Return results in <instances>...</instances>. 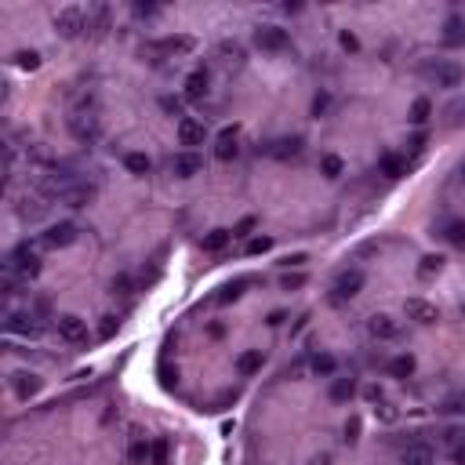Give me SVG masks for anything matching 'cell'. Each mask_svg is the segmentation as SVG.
<instances>
[{"instance_id":"6da1fadb","label":"cell","mask_w":465,"mask_h":465,"mask_svg":"<svg viewBox=\"0 0 465 465\" xmlns=\"http://www.w3.org/2000/svg\"><path fill=\"white\" fill-rule=\"evenodd\" d=\"M422 77H425L432 87L454 91V87H461L465 70L458 66V62H451V58H432V62H425V66H422Z\"/></svg>"},{"instance_id":"7a4b0ae2","label":"cell","mask_w":465,"mask_h":465,"mask_svg":"<svg viewBox=\"0 0 465 465\" xmlns=\"http://www.w3.org/2000/svg\"><path fill=\"white\" fill-rule=\"evenodd\" d=\"M37 247H40V244H29V240L18 244L15 251L4 258V269L15 273L18 280H33V276L40 273V255H37Z\"/></svg>"},{"instance_id":"3957f363","label":"cell","mask_w":465,"mask_h":465,"mask_svg":"<svg viewBox=\"0 0 465 465\" xmlns=\"http://www.w3.org/2000/svg\"><path fill=\"white\" fill-rule=\"evenodd\" d=\"M84 29H87V11H84V8H77V4L62 8V11L55 15V33H58V37L77 40V37L84 33Z\"/></svg>"},{"instance_id":"277c9868","label":"cell","mask_w":465,"mask_h":465,"mask_svg":"<svg viewBox=\"0 0 465 465\" xmlns=\"http://www.w3.org/2000/svg\"><path fill=\"white\" fill-rule=\"evenodd\" d=\"M363 291V273L360 269H342L334 276V288H331V302L334 305H342V302H349V298H356Z\"/></svg>"},{"instance_id":"5b68a950","label":"cell","mask_w":465,"mask_h":465,"mask_svg":"<svg viewBox=\"0 0 465 465\" xmlns=\"http://www.w3.org/2000/svg\"><path fill=\"white\" fill-rule=\"evenodd\" d=\"M55 331L62 342H70V346H84L87 342V320L77 317V313H58L55 317Z\"/></svg>"},{"instance_id":"8992f818","label":"cell","mask_w":465,"mask_h":465,"mask_svg":"<svg viewBox=\"0 0 465 465\" xmlns=\"http://www.w3.org/2000/svg\"><path fill=\"white\" fill-rule=\"evenodd\" d=\"M70 131H73V138H77V142H84V146H95V142H99V135H102L99 116H95V113H87V106H84L80 113H73V116H70Z\"/></svg>"},{"instance_id":"52a82bcc","label":"cell","mask_w":465,"mask_h":465,"mask_svg":"<svg viewBox=\"0 0 465 465\" xmlns=\"http://www.w3.org/2000/svg\"><path fill=\"white\" fill-rule=\"evenodd\" d=\"M175 135H178V146L197 153V146H204V138H207V128H204V120H197V116H182L175 124Z\"/></svg>"},{"instance_id":"ba28073f","label":"cell","mask_w":465,"mask_h":465,"mask_svg":"<svg viewBox=\"0 0 465 465\" xmlns=\"http://www.w3.org/2000/svg\"><path fill=\"white\" fill-rule=\"evenodd\" d=\"M80 236V229L73 226V222H55V226H48L44 233H40V247H48V251H58V247H70L73 240Z\"/></svg>"},{"instance_id":"9c48e42d","label":"cell","mask_w":465,"mask_h":465,"mask_svg":"<svg viewBox=\"0 0 465 465\" xmlns=\"http://www.w3.org/2000/svg\"><path fill=\"white\" fill-rule=\"evenodd\" d=\"M4 327H8V334H22V338H40L48 324H44L40 317H33V313H29V309H26V313H8Z\"/></svg>"},{"instance_id":"30bf717a","label":"cell","mask_w":465,"mask_h":465,"mask_svg":"<svg viewBox=\"0 0 465 465\" xmlns=\"http://www.w3.org/2000/svg\"><path fill=\"white\" fill-rule=\"evenodd\" d=\"M255 44L262 51H288L291 37H288V29H280V26H258L255 29Z\"/></svg>"},{"instance_id":"8fae6325","label":"cell","mask_w":465,"mask_h":465,"mask_svg":"<svg viewBox=\"0 0 465 465\" xmlns=\"http://www.w3.org/2000/svg\"><path fill=\"white\" fill-rule=\"evenodd\" d=\"M367 334L375 338V342H396V338H400V324L389 313H375V317L367 320Z\"/></svg>"},{"instance_id":"7c38bea8","label":"cell","mask_w":465,"mask_h":465,"mask_svg":"<svg viewBox=\"0 0 465 465\" xmlns=\"http://www.w3.org/2000/svg\"><path fill=\"white\" fill-rule=\"evenodd\" d=\"M200 171H204V157H200V153L182 149V153H175V157H171V175L175 178H193Z\"/></svg>"},{"instance_id":"4fadbf2b","label":"cell","mask_w":465,"mask_h":465,"mask_svg":"<svg viewBox=\"0 0 465 465\" xmlns=\"http://www.w3.org/2000/svg\"><path fill=\"white\" fill-rule=\"evenodd\" d=\"M95 193H99V190H95V182H84V178H80L77 185H70V190L62 193V200H58V204H66V207L80 211V207H87L91 200H95Z\"/></svg>"},{"instance_id":"5bb4252c","label":"cell","mask_w":465,"mask_h":465,"mask_svg":"<svg viewBox=\"0 0 465 465\" xmlns=\"http://www.w3.org/2000/svg\"><path fill=\"white\" fill-rule=\"evenodd\" d=\"M404 313H407V320H415V324H437V320H440V309L432 305V302H425V298H407V302H404Z\"/></svg>"},{"instance_id":"9a60e30c","label":"cell","mask_w":465,"mask_h":465,"mask_svg":"<svg viewBox=\"0 0 465 465\" xmlns=\"http://www.w3.org/2000/svg\"><path fill=\"white\" fill-rule=\"evenodd\" d=\"M236 153H240V135H236V128H226L219 138H214V157H219L222 164H229V160H236Z\"/></svg>"},{"instance_id":"2e32d148","label":"cell","mask_w":465,"mask_h":465,"mask_svg":"<svg viewBox=\"0 0 465 465\" xmlns=\"http://www.w3.org/2000/svg\"><path fill=\"white\" fill-rule=\"evenodd\" d=\"M193 48H197V40L182 33V37H164V40H157L149 51H157V55H168V58H171V55H190Z\"/></svg>"},{"instance_id":"e0dca14e","label":"cell","mask_w":465,"mask_h":465,"mask_svg":"<svg viewBox=\"0 0 465 465\" xmlns=\"http://www.w3.org/2000/svg\"><path fill=\"white\" fill-rule=\"evenodd\" d=\"M262 363H266V353H262V349H244V353L236 356V375L251 378V375H258V371H262Z\"/></svg>"},{"instance_id":"ac0fdd59","label":"cell","mask_w":465,"mask_h":465,"mask_svg":"<svg viewBox=\"0 0 465 465\" xmlns=\"http://www.w3.org/2000/svg\"><path fill=\"white\" fill-rule=\"evenodd\" d=\"M207 87H211V73L200 66V70H193L190 77H185V99H193V102L204 99V95H207Z\"/></svg>"},{"instance_id":"d6986e66","label":"cell","mask_w":465,"mask_h":465,"mask_svg":"<svg viewBox=\"0 0 465 465\" xmlns=\"http://www.w3.org/2000/svg\"><path fill=\"white\" fill-rule=\"evenodd\" d=\"M44 214H48V204L40 197H22L18 200V219L22 222H40Z\"/></svg>"},{"instance_id":"ffe728a7","label":"cell","mask_w":465,"mask_h":465,"mask_svg":"<svg viewBox=\"0 0 465 465\" xmlns=\"http://www.w3.org/2000/svg\"><path fill=\"white\" fill-rule=\"evenodd\" d=\"M269 153H273L276 160H291V157H298V153H302V138H298V135H295V138H276V142L269 146Z\"/></svg>"},{"instance_id":"44dd1931","label":"cell","mask_w":465,"mask_h":465,"mask_svg":"<svg viewBox=\"0 0 465 465\" xmlns=\"http://www.w3.org/2000/svg\"><path fill=\"white\" fill-rule=\"evenodd\" d=\"M229 240H233V229H211L204 240H200V247H204V251H226V247H229Z\"/></svg>"},{"instance_id":"7402d4cb","label":"cell","mask_w":465,"mask_h":465,"mask_svg":"<svg viewBox=\"0 0 465 465\" xmlns=\"http://www.w3.org/2000/svg\"><path fill=\"white\" fill-rule=\"evenodd\" d=\"M87 29H91L95 37H102L106 29H109V8H106V4H95V8L87 11Z\"/></svg>"},{"instance_id":"603a6c76","label":"cell","mask_w":465,"mask_h":465,"mask_svg":"<svg viewBox=\"0 0 465 465\" xmlns=\"http://www.w3.org/2000/svg\"><path fill=\"white\" fill-rule=\"evenodd\" d=\"M356 396V382L353 378H331V400L334 404H349Z\"/></svg>"},{"instance_id":"cb8c5ba5","label":"cell","mask_w":465,"mask_h":465,"mask_svg":"<svg viewBox=\"0 0 465 465\" xmlns=\"http://www.w3.org/2000/svg\"><path fill=\"white\" fill-rule=\"evenodd\" d=\"M415 367H418V363H415L411 353H400V356L389 360V375H393V378H411V375H415Z\"/></svg>"},{"instance_id":"d4e9b609","label":"cell","mask_w":465,"mask_h":465,"mask_svg":"<svg viewBox=\"0 0 465 465\" xmlns=\"http://www.w3.org/2000/svg\"><path fill=\"white\" fill-rule=\"evenodd\" d=\"M400 465H432V451L425 444H411L404 454H400Z\"/></svg>"},{"instance_id":"484cf974","label":"cell","mask_w":465,"mask_h":465,"mask_svg":"<svg viewBox=\"0 0 465 465\" xmlns=\"http://www.w3.org/2000/svg\"><path fill=\"white\" fill-rule=\"evenodd\" d=\"M128 461H131V465H146V461H153V444L142 440V437H135L131 447H128Z\"/></svg>"},{"instance_id":"4316f807","label":"cell","mask_w":465,"mask_h":465,"mask_svg":"<svg viewBox=\"0 0 465 465\" xmlns=\"http://www.w3.org/2000/svg\"><path fill=\"white\" fill-rule=\"evenodd\" d=\"M378 171L385 178H400V175H407V164L396 157V153H382V160H378Z\"/></svg>"},{"instance_id":"83f0119b","label":"cell","mask_w":465,"mask_h":465,"mask_svg":"<svg viewBox=\"0 0 465 465\" xmlns=\"http://www.w3.org/2000/svg\"><path fill=\"white\" fill-rule=\"evenodd\" d=\"M15 393H18V400H29V396H37L40 393V378L37 375H15Z\"/></svg>"},{"instance_id":"f1b7e54d","label":"cell","mask_w":465,"mask_h":465,"mask_svg":"<svg viewBox=\"0 0 465 465\" xmlns=\"http://www.w3.org/2000/svg\"><path fill=\"white\" fill-rule=\"evenodd\" d=\"M342 171H346V160L342 157H334V153H324V157H320V175L324 178H342Z\"/></svg>"},{"instance_id":"f546056e","label":"cell","mask_w":465,"mask_h":465,"mask_svg":"<svg viewBox=\"0 0 465 465\" xmlns=\"http://www.w3.org/2000/svg\"><path fill=\"white\" fill-rule=\"evenodd\" d=\"M444 44H447V48L465 44V22H461V18H447V26H444Z\"/></svg>"},{"instance_id":"4dcf8cb0","label":"cell","mask_w":465,"mask_h":465,"mask_svg":"<svg viewBox=\"0 0 465 465\" xmlns=\"http://www.w3.org/2000/svg\"><path fill=\"white\" fill-rule=\"evenodd\" d=\"M334 371H338V360H334L331 353H317V356H313V375L334 378Z\"/></svg>"},{"instance_id":"1f68e13d","label":"cell","mask_w":465,"mask_h":465,"mask_svg":"<svg viewBox=\"0 0 465 465\" xmlns=\"http://www.w3.org/2000/svg\"><path fill=\"white\" fill-rule=\"evenodd\" d=\"M444 240H447L451 247H465V219L447 222V226H444Z\"/></svg>"},{"instance_id":"d6a6232c","label":"cell","mask_w":465,"mask_h":465,"mask_svg":"<svg viewBox=\"0 0 465 465\" xmlns=\"http://www.w3.org/2000/svg\"><path fill=\"white\" fill-rule=\"evenodd\" d=\"M124 168H128L131 175H149L153 160L146 157V153H128V157H124Z\"/></svg>"},{"instance_id":"836d02e7","label":"cell","mask_w":465,"mask_h":465,"mask_svg":"<svg viewBox=\"0 0 465 465\" xmlns=\"http://www.w3.org/2000/svg\"><path fill=\"white\" fill-rule=\"evenodd\" d=\"M429 116H432V102H429V99H418V102L411 106V116H407V120L415 124V128H422Z\"/></svg>"},{"instance_id":"e575fe53","label":"cell","mask_w":465,"mask_h":465,"mask_svg":"<svg viewBox=\"0 0 465 465\" xmlns=\"http://www.w3.org/2000/svg\"><path fill=\"white\" fill-rule=\"evenodd\" d=\"M219 55H222V62H229V66H233V62H236V66L244 62V48H240L236 40H226V44L219 48Z\"/></svg>"},{"instance_id":"d590c367","label":"cell","mask_w":465,"mask_h":465,"mask_svg":"<svg viewBox=\"0 0 465 465\" xmlns=\"http://www.w3.org/2000/svg\"><path fill=\"white\" fill-rule=\"evenodd\" d=\"M244 288H247V280H236V284H226V288H222V295H219V298H214V302H219V305H226V302H236Z\"/></svg>"},{"instance_id":"8d00e7d4","label":"cell","mask_w":465,"mask_h":465,"mask_svg":"<svg viewBox=\"0 0 465 465\" xmlns=\"http://www.w3.org/2000/svg\"><path fill=\"white\" fill-rule=\"evenodd\" d=\"M440 411H447V415H465V396H461V393L447 396L444 404H440Z\"/></svg>"},{"instance_id":"74e56055","label":"cell","mask_w":465,"mask_h":465,"mask_svg":"<svg viewBox=\"0 0 465 465\" xmlns=\"http://www.w3.org/2000/svg\"><path fill=\"white\" fill-rule=\"evenodd\" d=\"M168 440L164 437H157V440H153V465H168Z\"/></svg>"},{"instance_id":"f35d334b","label":"cell","mask_w":465,"mask_h":465,"mask_svg":"<svg viewBox=\"0 0 465 465\" xmlns=\"http://www.w3.org/2000/svg\"><path fill=\"white\" fill-rule=\"evenodd\" d=\"M273 247V236H255V240H247V255H266Z\"/></svg>"},{"instance_id":"ab89813d","label":"cell","mask_w":465,"mask_h":465,"mask_svg":"<svg viewBox=\"0 0 465 465\" xmlns=\"http://www.w3.org/2000/svg\"><path fill=\"white\" fill-rule=\"evenodd\" d=\"M15 62H18L22 70H37V66H40V55H37V51H18Z\"/></svg>"},{"instance_id":"60d3db41","label":"cell","mask_w":465,"mask_h":465,"mask_svg":"<svg viewBox=\"0 0 465 465\" xmlns=\"http://www.w3.org/2000/svg\"><path fill=\"white\" fill-rule=\"evenodd\" d=\"M109 288H113V295H131V276L128 273H116Z\"/></svg>"},{"instance_id":"b9f144b4","label":"cell","mask_w":465,"mask_h":465,"mask_svg":"<svg viewBox=\"0 0 465 465\" xmlns=\"http://www.w3.org/2000/svg\"><path fill=\"white\" fill-rule=\"evenodd\" d=\"M160 109H164L168 116H178V120L185 116V113H182V102H178L175 95H164V99H160Z\"/></svg>"},{"instance_id":"7bdbcfd3","label":"cell","mask_w":465,"mask_h":465,"mask_svg":"<svg viewBox=\"0 0 465 465\" xmlns=\"http://www.w3.org/2000/svg\"><path fill=\"white\" fill-rule=\"evenodd\" d=\"M302 284H305V276H302V273H295V276H291V273L280 276V288H284V291H295V288H302Z\"/></svg>"},{"instance_id":"ee69618b","label":"cell","mask_w":465,"mask_h":465,"mask_svg":"<svg viewBox=\"0 0 465 465\" xmlns=\"http://www.w3.org/2000/svg\"><path fill=\"white\" fill-rule=\"evenodd\" d=\"M251 229H255V219H244L236 229H233V240H244V236H251Z\"/></svg>"},{"instance_id":"f6af8a7d","label":"cell","mask_w":465,"mask_h":465,"mask_svg":"<svg viewBox=\"0 0 465 465\" xmlns=\"http://www.w3.org/2000/svg\"><path fill=\"white\" fill-rule=\"evenodd\" d=\"M116 327H120V320H116V317H102L99 334H102V338H113V331H116Z\"/></svg>"},{"instance_id":"bcb514c9","label":"cell","mask_w":465,"mask_h":465,"mask_svg":"<svg viewBox=\"0 0 465 465\" xmlns=\"http://www.w3.org/2000/svg\"><path fill=\"white\" fill-rule=\"evenodd\" d=\"M440 262H444L440 255H425V258H422V276H429L432 269H440Z\"/></svg>"},{"instance_id":"7dc6e473","label":"cell","mask_w":465,"mask_h":465,"mask_svg":"<svg viewBox=\"0 0 465 465\" xmlns=\"http://www.w3.org/2000/svg\"><path fill=\"white\" fill-rule=\"evenodd\" d=\"M444 440H447L451 447H461V444H465V432H461V429H447V432H444Z\"/></svg>"},{"instance_id":"c3c4849f","label":"cell","mask_w":465,"mask_h":465,"mask_svg":"<svg viewBox=\"0 0 465 465\" xmlns=\"http://www.w3.org/2000/svg\"><path fill=\"white\" fill-rule=\"evenodd\" d=\"M135 15H138V18H153V15H160V8H153V4H135Z\"/></svg>"},{"instance_id":"681fc988","label":"cell","mask_w":465,"mask_h":465,"mask_svg":"<svg viewBox=\"0 0 465 465\" xmlns=\"http://www.w3.org/2000/svg\"><path fill=\"white\" fill-rule=\"evenodd\" d=\"M342 48H346V51H360V40H356V37L349 33V29L342 33Z\"/></svg>"},{"instance_id":"f907efd6","label":"cell","mask_w":465,"mask_h":465,"mask_svg":"<svg viewBox=\"0 0 465 465\" xmlns=\"http://www.w3.org/2000/svg\"><path fill=\"white\" fill-rule=\"evenodd\" d=\"M327 113V95H317L313 99V116H324Z\"/></svg>"},{"instance_id":"816d5d0a","label":"cell","mask_w":465,"mask_h":465,"mask_svg":"<svg viewBox=\"0 0 465 465\" xmlns=\"http://www.w3.org/2000/svg\"><path fill=\"white\" fill-rule=\"evenodd\" d=\"M284 320H288V313H280V309H276V313H273V317H269V327H280V324H284Z\"/></svg>"},{"instance_id":"f5cc1de1","label":"cell","mask_w":465,"mask_h":465,"mask_svg":"<svg viewBox=\"0 0 465 465\" xmlns=\"http://www.w3.org/2000/svg\"><path fill=\"white\" fill-rule=\"evenodd\" d=\"M207 334H211V338H222V334H226V324H211Z\"/></svg>"},{"instance_id":"db71d44e","label":"cell","mask_w":465,"mask_h":465,"mask_svg":"<svg viewBox=\"0 0 465 465\" xmlns=\"http://www.w3.org/2000/svg\"><path fill=\"white\" fill-rule=\"evenodd\" d=\"M356 432H360V422H356V418H353V422H349V425H346V437H349V440H356Z\"/></svg>"},{"instance_id":"11a10c76","label":"cell","mask_w":465,"mask_h":465,"mask_svg":"<svg viewBox=\"0 0 465 465\" xmlns=\"http://www.w3.org/2000/svg\"><path fill=\"white\" fill-rule=\"evenodd\" d=\"M407 146H411V153H422V146H425V138H422V135H415V138H411Z\"/></svg>"},{"instance_id":"9f6ffc18","label":"cell","mask_w":465,"mask_h":465,"mask_svg":"<svg viewBox=\"0 0 465 465\" xmlns=\"http://www.w3.org/2000/svg\"><path fill=\"white\" fill-rule=\"evenodd\" d=\"M363 396H367V400H382V393H378V385H367V389H363Z\"/></svg>"},{"instance_id":"6f0895ef","label":"cell","mask_w":465,"mask_h":465,"mask_svg":"<svg viewBox=\"0 0 465 465\" xmlns=\"http://www.w3.org/2000/svg\"><path fill=\"white\" fill-rule=\"evenodd\" d=\"M454 465H465V444H461V447H454Z\"/></svg>"},{"instance_id":"680465c9","label":"cell","mask_w":465,"mask_h":465,"mask_svg":"<svg viewBox=\"0 0 465 465\" xmlns=\"http://www.w3.org/2000/svg\"><path fill=\"white\" fill-rule=\"evenodd\" d=\"M305 262V255H291V258H284V266H302Z\"/></svg>"},{"instance_id":"91938a15","label":"cell","mask_w":465,"mask_h":465,"mask_svg":"<svg viewBox=\"0 0 465 465\" xmlns=\"http://www.w3.org/2000/svg\"><path fill=\"white\" fill-rule=\"evenodd\" d=\"M382 418H385V422H393V418H396V411H393L389 404H382Z\"/></svg>"},{"instance_id":"94428289","label":"cell","mask_w":465,"mask_h":465,"mask_svg":"<svg viewBox=\"0 0 465 465\" xmlns=\"http://www.w3.org/2000/svg\"><path fill=\"white\" fill-rule=\"evenodd\" d=\"M461 178H465V164H461Z\"/></svg>"}]
</instances>
